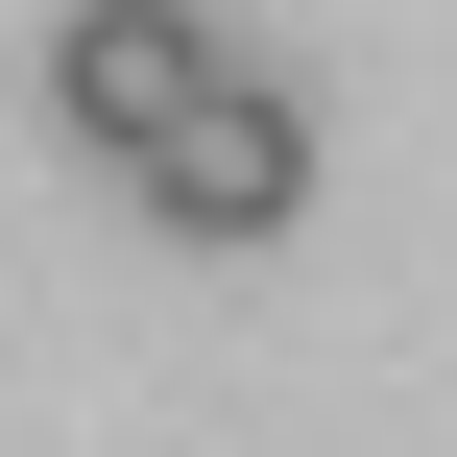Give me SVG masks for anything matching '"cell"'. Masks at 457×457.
I'll use <instances>...</instances> for the list:
<instances>
[{"mask_svg":"<svg viewBox=\"0 0 457 457\" xmlns=\"http://www.w3.org/2000/svg\"><path fill=\"white\" fill-rule=\"evenodd\" d=\"M120 193H145L169 241H289V193H313V120H289L265 72H217V96H193V120L120 169Z\"/></svg>","mask_w":457,"mask_h":457,"instance_id":"6da1fadb","label":"cell"},{"mask_svg":"<svg viewBox=\"0 0 457 457\" xmlns=\"http://www.w3.org/2000/svg\"><path fill=\"white\" fill-rule=\"evenodd\" d=\"M217 72H241V48H217L193 0H72V24H48V120H72V145H120V169H145Z\"/></svg>","mask_w":457,"mask_h":457,"instance_id":"7a4b0ae2","label":"cell"}]
</instances>
